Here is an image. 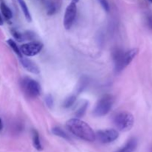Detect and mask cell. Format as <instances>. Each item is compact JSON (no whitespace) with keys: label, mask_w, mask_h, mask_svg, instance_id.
Masks as SVG:
<instances>
[{"label":"cell","mask_w":152,"mask_h":152,"mask_svg":"<svg viewBox=\"0 0 152 152\" xmlns=\"http://www.w3.org/2000/svg\"><path fill=\"white\" fill-rule=\"evenodd\" d=\"M66 126L73 134L83 140L94 142L96 139V133L91 127L86 122L78 118L68 120Z\"/></svg>","instance_id":"1"},{"label":"cell","mask_w":152,"mask_h":152,"mask_svg":"<svg viewBox=\"0 0 152 152\" xmlns=\"http://www.w3.org/2000/svg\"><path fill=\"white\" fill-rule=\"evenodd\" d=\"M139 50L133 48L127 52H124L123 50L117 48L113 52V59L115 63V71L119 73L124 70L128 65L132 62L135 57L137 55Z\"/></svg>","instance_id":"2"},{"label":"cell","mask_w":152,"mask_h":152,"mask_svg":"<svg viewBox=\"0 0 152 152\" xmlns=\"http://www.w3.org/2000/svg\"><path fill=\"white\" fill-rule=\"evenodd\" d=\"M114 124L116 127L121 131H128L133 127L134 117L128 111H122L114 117Z\"/></svg>","instance_id":"3"},{"label":"cell","mask_w":152,"mask_h":152,"mask_svg":"<svg viewBox=\"0 0 152 152\" xmlns=\"http://www.w3.org/2000/svg\"><path fill=\"white\" fill-rule=\"evenodd\" d=\"M114 97L111 95H105L100 99L96 107L93 114L95 117H103L109 113L114 104Z\"/></svg>","instance_id":"4"},{"label":"cell","mask_w":152,"mask_h":152,"mask_svg":"<svg viewBox=\"0 0 152 152\" xmlns=\"http://www.w3.org/2000/svg\"><path fill=\"white\" fill-rule=\"evenodd\" d=\"M22 87L25 94L30 97H37L41 93V86L37 81L31 78H25L22 81Z\"/></svg>","instance_id":"5"},{"label":"cell","mask_w":152,"mask_h":152,"mask_svg":"<svg viewBox=\"0 0 152 152\" xmlns=\"http://www.w3.org/2000/svg\"><path fill=\"white\" fill-rule=\"evenodd\" d=\"M76 12H77V8H76V2H72L71 3L68 5L64 15L63 25L65 28L67 30L71 28L72 25H74V22L76 19Z\"/></svg>","instance_id":"6"},{"label":"cell","mask_w":152,"mask_h":152,"mask_svg":"<svg viewBox=\"0 0 152 152\" xmlns=\"http://www.w3.org/2000/svg\"><path fill=\"white\" fill-rule=\"evenodd\" d=\"M119 137V133L114 129H105L98 131L96 133V139L101 143H111L115 141Z\"/></svg>","instance_id":"7"},{"label":"cell","mask_w":152,"mask_h":152,"mask_svg":"<svg viewBox=\"0 0 152 152\" xmlns=\"http://www.w3.org/2000/svg\"><path fill=\"white\" fill-rule=\"evenodd\" d=\"M19 48L22 54L27 57H33L41 52L43 45L39 42H31L23 44Z\"/></svg>","instance_id":"8"},{"label":"cell","mask_w":152,"mask_h":152,"mask_svg":"<svg viewBox=\"0 0 152 152\" xmlns=\"http://www.w3.org/2000/svg\"><path fill=\"white\" fill-rule=\"evenodd\" d=\"M20 59V62L22 64V65L24 67V68H25L30 73H32L34 74H39L40 72V69L38 67V65L33 62L32 60H31L30 59L28 58H25V57H22L19 58Z\"/></svg>","instance_id":"9"},{"label":"cell","mask_w":152,"mask_h":152,"mask_svg":"<svg viewBox=\"0 0 152 152\" xmlns=\"http://www.w3.org/2000/svg\"><path fill=\"white\" fill-rule=\"evenodd\" d=\"M137 146V139L131 138L128 140L123 147L119 148L117 152H133Z\"/></svg>","instance_id":"10"},{"label":"cell","mask_w":152,"mask_h":152,"mask_svg":"<svg viewBox=\"0 0 152 152\" xmlns=\"http://www.w3.org/2000/svg\"><path fill=\"white\" fill-rule=\"evenodd\" d=\"M32 139H33V145L34 148L37 151H42V145L41 142H40L39 133L36 130L32 131Z\"/></svg>","instance_id":"11"},{"label":"cell","mask_w":152,"mask_h":152,"mask_svg":"<svg viewBox=\"0 0 152 152\" xmlns=\"http://www.w3.org/2000/svg\"><path fill=\"white\" fill-rule=\"evenodd\" d=\"M17 1L19 2V5L21 7V9L22 10V12H23V14H24L25 18L27 19V21L28 22H31V20H32L31 15V13L29 11L28 8L27 6L26 2H25V0H17Z\"/></svg>","instance_id":"12"},{"label":"cell","mask_w":152,"mask_h":152,"mask_svg":"<svg viewBox=\"0 0 152 152\" xmlns=\"http://www.w3.org/2000/svg\"><path fill=\"white\" fill-rule=\"evenodd\" d=\"M0 9L2 11V14L4 16L6 19H12L13 17V13H12V10L10 9L9 7L6 5L4 2H2L0 4Z\"/></svg>","instance_id":"13"},{"label":"cell","mask_w":152,"mask_h":152,"mask_svg":"<svg viewBox=\"0 0 152 152\" xmlns=\"http://www.w3.org/2000/svg\"><path fill=\"white\" fill-rule=\"evenodd\" d=\"M51 131H52V133H53L54 135H56V136H58V137H59L63 138V139H66V140H68V141L71 140V138H70V137L68 135V133H65L62 129H61L60 128H59V127H54V128H53L52 130H51Z\"/></svg>","instance_id":"14"},{"label":"cell","mask_w":152,"mask_h":152,"mask_svg":"<svg viewBox=\"0 0 152 152\" xmlns=\"http://www.w3.org/2000/svg\"><path fill=\"white\" fill-rule=\"evenodd\" d=\"M7 42L8 44L9 45V46L10 48H12V50L14 51V53L19 57V58H22V53L21 52V51H20V48L18 47V45H16V43L15 42L14 40H13V39H8V41H7Z\"/></svg>","instance_id":"15"},{"label":"cell","mask_w":152,"mask_h":152,"mask_svg":"<svg viewBox=\"0 0 152 152\" xmlns=\"http://www.w3.org/2000/svg\"><path fill=\"white\" fill-rule=\"evenodd\" d=\"M88 102H85L83 104L81 105L80 107V108L76 111L75 116H76V117L80 118V117H83L85 115L86 110L88 108Z\"/></svg>","instance_id":"16"},{"label":"cell","mask_w":152,"mask_h":152,"mask_svg":"<svg viewBox=\"0 0 152 152\" xmlns=\"http://www.w3.org/2000/svg\"><path fill=\"white\" fill-rule=\"evenodd\" d=\"M76 100V96H68V98H66L64 102H63V107L65 108H70L75 103Z\"/></svg>","instance_id":"17"},{"label":"cell","mask_w":152,"mask_h":152,"mask_svg":"<svg viewBox=\"0 0 152 152\" xmlns=\"http://www.w3.org/2000/svg\"><path fill=\"white\" fill-rule=\"evenodd\" d=\"M11 33L13 35V37H14L15 39H16L19 42L25 41V33H22L19 32L16 30H11Z\"/></svg>","instance_id":"18"},{"label":"cell","mask_w":152,"mask_h":152,"mask_svg":"<svg viewBox=\"0 0 152 152\" xmlns=\"http://www.w3.org/2000/svg\"><path fill=\"white\" fill-rule=\"evenodd\" d=\"M88 85V79L86 77H82L80 82V85L78 87V93H80L81 91L84 90Z\"/></svg>","instance_id":"19"},{"label":"cell","mask_w":152,"mask_h":152,"mask_svg":"<svg viewBox=\"0 0 152 152\" xmlns=\"http://www.w3.org/2000/svg\"><path fill=\"white\" fill-rule=\"evenodd\" d=\"M100 5L102 7V8L106 11V12H109L110 10V5L108 0H99Z\"/></svg>","instance_id":"20"},{"label":"cell","mask_w":152,"mask_h":152,"mask_svg":"<svg viewBox=\"0 0 152 152\" xmlns=\"http://www.w3.org/2000/svg\"><path fill=\"white\" fill-rule=\"evenodd\" d=\"M56 11H57V8H56V6H55L54 4L51 3L50 5H48V10H47L48 15L54 14L56 13Z\"/></svg>","instance_id":"21"},{"label":"cell","mask_w":152,"mask_h":152,"mask_svg":"<svg viewBox=\"0 0 152 152\" xmlns=\"http://www.w3.org/2000/svg\"><path fill=\"white\" fill-rule=\"evenodd\" d=\"M45 103L49 108H52L53 105V100L52 96L51 94H48L45 97Z\"/></svg>","instance_id":"22"},{"label":"cell","mask_w":152,"mask_h":152,"mask_svg":"<svg viewBox=\"0 0 152 152\" xmlns=\"http://www.w3.org/2000/svg\"><path fill=\"white\" fill-rule=\"evenodd\" d=\"M146 22H147L148 26L150 29H152V14H148L146 17Z\"/></svg>","instance_id":"23"},{"label":"cell","mask_w":152,"mask_h":152,"mask_svg":"<svg viewBox=\"0 0 152 152\" xmlns=\"http://www.w3.org/2000/svg\"><path fill=\"white\" fill-rule=\"evenodd\" d=\"M4 24V21H3V18L2 16V15L0 14V25H3Z\"/></svg>","instance_id":"24"},{"label":"cell","mask_w":152,"mask_h":152,"mask_svg":"<svg viewBox=\"0 0 152 152\" xmlns=\"http://www.w3.org/2000/svg\"><path fill=\"white\" fill-rule=\"evenodd\" d=\"M2 128V119H0V130Z\"/></svg>","instance_id":"25"},{"label":"cell","mask_w":152,"mask_h":152,"mask_svg":"<svg viewBox=\"0 0 152 152\" xmlns=\"http://www.w3.org/2000/svg\"><path fill=\"white\" fill-rule=\"evenodd\" d=\"M148 2H151V3H152V0H148Z\"/></svg>","instance_id":"26"},{"label":"cell","mask_w":152,"mask_h":152,"mask_svg":"<svg viewBox=\"0 0 152 152\" xmlns=\"http://www.w3.org/2000/svg\"><path fill=\"white\" fill-rule=\"evenodd\" d=\"M74 2H77L78 0H74Z\"/></svg>","instance_id":"27"},{"label":"cell","mask_w":152,"mask_h":152,"mask_svg":"<svg viewBox=\"0 0 152 152\" xmlns=\"http://www.w3.org/2000/svg\"><path fill=\"white\" fill-rule=\"evenodd\" d=\"M151 152H152V148H151Z\"/></svg>","instance_id":"28"}]
</instances>
